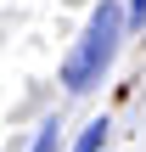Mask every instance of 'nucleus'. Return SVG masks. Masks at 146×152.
Segmentation results:
<instances>
[{
  "label": "nucleus",
  "instance_id": "20e7f679",
  "mask_svg": "<svg viewBox=\"0 0 146 152\" xmlns=\"http://www.w3.org/2000/svg\"><path fill=\"white\" fill-rule=\"evenodd\" d=\"M124 28H146V0H129V11H124Z\"/></svg>",
  "mask_w": 146,
  "mask_h": 152
},
{
  "label": "nucleus",
  "instance_id": "7ed1b4c3",
  "mask_svg": "<svg viewBox=\"0 0 146 152\" xmlns=\"http://www.w3.org/2000/svg\"><path fill=\"white\" fill-rule=\"evenodd\" d=\"M28 152H62V130H56V118L39 124V135H34V147H28Z\"/></svg>",
  "mask_w": 146,
  "mask_h": 152
},
{
  "label": "nucleus",
  "instance_id": "f257e3e1",
  "mask_svg": "<svg viewBox=\"0 0 146 152\" xmlns=\"http://www.w3.org/2000/svg\"><path fill=\"white\" fill-rule=\"evenodd\" d=\"M118 39H124V6H118V0H101V6L90 11V23H84L79 45H73L68 62H62V85H68L73 96L96 90L101 73L113 68V56H118Z\"/></svg>",
  "mask_w": 146,
  "mask_h": 152
},
{
  "label": "nucleus",
  "instance_id": "f03ea898",
  "mask_svg": "<svg viewBox=\"0 0 146 152\" xmlns=\"http://www.w3.org/2000/svg\"><path fill=\"white\" fill-rule=\"evenodd\" d=\"M101 147H107V118H96V124H84V135H79V141H73L68 152H101Z\"/></svg>",
  "mask_w": 146,
  "mask_h": 152
}]
</instances>
